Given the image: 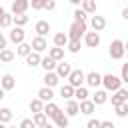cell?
Instances as JSON below:
<instances>
[{
	"mask_svg": "<svg viewBox=\"0 0 128 128\" xmlns=\"http://www.w3.org/2000/svg\"><path fill=\"white\" fill-rule=\"evenodd\" d=\"M102 86H104V90H106V92H116V90H120V88H122V80H120V76H116V74L108 72V74H104V76H102Z\"/></svg>",
	"mask_w": 128,
	"mask_h": 128,
	"instance_id": "6da1fadb",
	"label": "cell"
},
{
	"mask_svg": "<svg viewBox=\"0 0 128 128\" xmlns=\"http://www.w3.org/2000/svg\"><path fill=\"white\" fill-rule=\"evenodd\" d=\"M88 32V24L86 22H72L70 24V30H68V40H78L84 38V34Z\"/></svg>",
	"mask_w": 128,
	"mask_h": 128,
	"instance_id": "7a4b0ae2",
	"label": "cell"
},
{
	"mask_svg": "<svg viewBox=\"0 0 128 128\" xmlns=\"http://www.w3.org/2000/svg\"><path fill=\"white\" fill-rule=\"evenodd\" d=\"M108 54H110V58L112 60H122L124 56H126V50H124V42L122 40H112L110 42V48H108Z\"/></svg>",
	"mask_w": 128,
	"mask_h": 128,
	"instance_id": "3957f363",
	"label": "cell"
},
{
	"mask_svg": "<svg viewBox=\"0 0 128 128\" xmlns=\"http://www.w3.org/2000/svg\"><path fill=\"white\" fill-rule=\"evenodd\" d=\"M84 78H86V74L80 70V68H72V72H70V76H68V84L72 86V88H80V86H84Z\"/></svg>",
	"mask_w": 128,
	"mask_h": 128,
	"instance_id": "277c9868",
	"label": "cell"
},
{
	"mask_svg": "<svg viewBox=\"0 0 128 128\" xmlns=\"http://www.w3.org/2000/svg\"><path fill=\"white\" fill-rule=\"evenodd\" d=\"M84 84H86L88 88H98V86H102V74L96 72V70L88 72L86 78H84Z\"/></svg>",
	"mask_w": 128,
	"mask_h": 128,
	"instance_id": "5b68a950",
	"label": "cell"
},
{
	"mask_svg": "<svg viewBox=\"0 0 128 128\" xmlns=\"http://www.w3.org/2000/svg\"><path fill=\"white\" fill-rule=\"evenodd\" d=\"M110 100H112V106H114V108L120 106V104H124V102H128V90H126V88H120V90L112 92Z\"/></svg>",
	"mask_w": 128,
	"mask_h": 128,
	"instance_id": "8992f818",
	"label": "cell"
},
{
	"mask_svg": "<svg viewBox=\"0 0 128 128\" xmlns=\"http://www.w3.org/2000/svg\"><path fill=\"white\" fill-rule=\"evenodd\" d=\"M24 38H26V34H24V28H20V26H14V28L10 30V34H8V40H10V42H14L16 46H18V44H22V42H24Z\"/></svg>",
	"mask_w": 128,
	"mask_h": 128,
	"instance_id": "52a82bcc",
	"label": "cell"
},
{
	"mask_svg": "<svg viewBox=\"0 0 128 128\" xmlns=\"http://www.w3.org/2000/svg\"><path fill=\"white\" fill-rule=\"evenodd\" d=\"M30 8V0H12V16L16 14H26V10Z\"/></svg>",
	"mask_w": 128,
	"mask_h": 128,
	"instance_id": "ba28073f",
	"label": "cell"
},
{
	"mask_svg": "<svg viewBox=\"0 0 128 128\" xmlns=\"http://www.w3.org/2000/svg\"><path fill=\"white\" fill-rule=\"evenodd\" d=\"M30 46H32V52H38V54H40V52L48 50V40H46L44 36H34Z\"/></svg>",
	"mask_w": 128,
	"mask_h": 128,
	"instance_id": "9c48e42d",
	"label": "cell"
},
{
	"mask_svg": "<svg viewBox=\"0 0 128 128\" xmlns=\"http://www.w3.org/2000/svg\"><path fill=\"white\" fill-rule=\"evenodd\" d=\"M84 44L88 46V48H98L100 46V34L98 32H86L84 34Z\"/></svg>",
	"mask_w": 128,
	"mask_h": 128,
	"instance_id": "30bf717a",
	"label": "cell"
},
{
	"mask_svg": "<svg viewBox=\"0 0 128 128\" xmlns=\"http://www.w3.org/2000/svg\"><path fill=\"white\" fill-rule=\"evenodd\" d=\"M0 88H2L4 92L14 90V88H16V78H14L12 74H2V78H0Z\"/></svg>",
	"mask_w": 128,
	"mask_h": 128,
	"instance_id": "8fae6325",
	"label": "cell"
},
{
	"mask_svg": "<svg viewBox=\"0 0 128 128\" xmlns=\"http://www.w3.org/2000/svg\"><path fill=\"white\" fill-rule=\"evenodd\" d=\"M90 26H92V30H94V32H98V34H100V32L106 28V18H104V16L94 14V16L90 18Z\"/></svg>",
	"mask_w": 128,
	"mask_h": 128,
	"instance_id": "7c38bea8",
	"label": "cell"
},
{
	"mask_svg": "<svg viewBox=\"0 0 128 128\" xmlns=\"http://www.w3.org/2000/svg\"><path fill=\"white\" fill-rule=\"evenodd\" d=\"M64 114L68 116V118H72V116H76V114H80V108H78V100H66V106H64Z\"/></svg>",
	"mask_w": 128,
	"mask_h": 128,
	"instance_id": "4fadbf2b",
	"label": "cell"
},
{
	"mask_svg": "<svg viewBox=\"0 0 128 128\" xmlns=\"http://www.w3.org/2000/svg\"><path fill=\"white\" fill-rule=\"evenodd\" d=\"M34 32H36V36H44L46 38V34L50 32V22L48 20H38L34 24Z\"/></svg>",
	"mask_w": 128,
	"mask_h": 128,
	"instance_id": "5bb4252c",
	"label": "cell"
},
{
	"mask_svg": "<svg viewBox=\"0 0 128 128\" xmlns=\"http://www.w3.org/2000/svg\"><path fill=\"white\" fill-rule=\"evenodd\" d=\"M54 72L58 74V78H68V76H70V72H72V66H70L68 62H64V60H62V62H58V64H56V70H54Z\"/></svg>",
	"mask_w": 128,
	"mask_h": 128,
	"instance_id": "9a60e30c",
	"label": "cell"
},
{
	"mask_svg": "<svg viewBox=\"0 0 128 128\" xmlns=\"http://www.w3.org/2000/svg\"><path fill=\"white\" fill-rule=\"evenodd\" d=\"M78 108H80V114H84V116H92L94 110H96V106H94L92 100H82V102H78Z\"/></svg>",
	"mask_w": 128,
	"mask_h": 128,
	"instance_id": "2e32d148",
	"label": "cell"
},
{
	"mask_svg": "<svg viewBox=\"0 0 128 128\" xmlns=\"http://www.w3.org/2000/svg\"><path fill=\"white\" fill-rule=\"evenodd\" d=\"M108 92L106 90H96L94 94H92V102H94V106H102V104H106L108 102Z\"/></svg>",
	"mask_w": 128,
	"mask_h": 128,
	"instance_id": "e0dca14e",
	"label": "cell"
},
{
	"mask_svg": "<svg viewBox=\"0 0 128 128\" xmlns=\"http://www.w3.org/2000/svg\"><path fill=\"white\" fill-rule=\"evenodd\" d=\"M38 98L46 104V102H52L54 100V90L52 88H48V86H42L40 90H38Z\"/></svg>",
	"mask_w": 128,
	"mask_h": 128,
	"instance_id": "ac0fdd59",
	"label": "cell"
},
{
	"mask_svg": "<svg viewBox=\"0 0 128 128\" xmlns=\"http://www.w3.org/2000/svg\"><path fill=\"white\" fill-rule=\"evenodd\" d=\"M58 112H60V106H58V104H54V102H46V104H44V114H46V118L54 120Z\"/></svg>",
	"mask_w": 128,
	"mask_h": 128,
	"instance_id": "d6986e66",
	"label": "cell"
},
{
	"mask_svg": "<svg viewBox=\"0 0 128 128\" xmlns=\"http://www.w3.org/2000/svg\"><path fill=\"white\" fill-rule=\"evenodd\" d=\"M68 124H70V118L64 114V110H60L56 114V118H54V126L56 128H68Z\"/></svg>",
	"mask_w": 128,
	"mask_h": 128,
	"instance_id": "ffe728a7",
	"label": "cell"
},
{
	"mask_svg": "<svg viewBox=\"0 0 128 128\" xmlns=\"http://www.w3.org/2000/svg\"><path fill=\"white\" fill-rule=\"evenodd\" d=\"M52 42H54V46H58V48H66V44H68V34H66V32H56L54 38H52Z\"/></svg>",
	"mask_w": 128,
	"mask_h": 128,
	"instance_id": "44dd1931",
	"label": "cell"
},
{
	"mask_svg": "<svg viewBox=\"0 0 128 128\" xmlns=\"http://www.w3.org/2000/svg\"><path fill=\"white\" fill-rule=\"evenodd\" d=\"M42 80H44V86L54 88V86H58V80H60V78H58V74H56V72H46Z\"/></svg>",
	"mask_w": 128,
	"mask_h": 128,
	"instance_id": "7402d4cb",
	"label": "cell"
},
{
	"mask_svg": "<svg viewBox=\"0 0 128 128\" xmlns=\"http://www.w3.org/2000/svg\"><path fill=\"white\" fill-rule=\"evenodd\" d=\"M48 56L54 60V62H62L64 60V48H58V46H52L48 50Z\"/></svg>",
	"mask_w": 128,
	"mask_h": 128,
	"instance_id": "603a6c76",
	"label": "cell"
},
{
	"mask_svg": "<svg viewBox=\"0 0 128 128\" xmlns=\"http://www.w3.org/2000/svg\"><path fill=\"white\" fill-rule=\"evenodd\" d=\"M56 64H58V62H54L50 56H44V58L40 60V66L44 68V72H54V70H56Z\"/></svg>",
	"mask_w": 128,
	"mask_h": 128,
	"instance_id": "cb8c5ba5",
	"label": "cell"
},
{
	"mask_svg": "<svg viewBox=\"0 0 128 128\" xmlns=\"http://www.w3.org/2000/svg\"><path fill=\"white\" fill-rule=\"evenodd\" d=\"M40 60H42V56H40L38 52H30V54L26 56V64H28L30 68H36V66H40Z\"/></svg>",
	"mask_w": 128,
	"mask_h": 128,
	"instance_id": "d4e9b609",
	"label": "cell"
},
{
	"mask_svg": "<svg viewBox=\"0 0 128 128\" xmlns=\"http://www.w3.org/2000/svg\"><path fill=\"white\" fill-rule=\"evenodd\" d=\"M88 86H80V88H74V98L78 100V102H82V100H88Z\"/></svg>",
	"mask_w": 128,
	"mask_h": 128,
	"instance_id": "484cf974",
	"label": "cell"
},
{
	"mask_svg": "<svg viewBox=\"0 0 128 128\" xmlns=\"http://www.w3.org/2000/svg\"><path fill=\"white\" fill-rule=\"evenodd\" d=\"M32 122H34V126H36V128H42V126H46V124H48V118H46V114H44V112H38V114H34V116H32Z\"/></svg>",
	"mask_w": 128,
	"mask_h": 128,
	"instance_id": "4316f807",
	"label": "cell"
},
{
	"mask_svg": "<svg viewBox=\"0 0 128 128\" xmlns=\"http://www.w3.org/2000/svg\"><path fill=\"white\" fill-rule=\"evenodd\" d=\"M80 8H82L86 14H96V0H82Z\"/></svg>",
	"mask_w": 128,
	"mask_h": 128,
	"instance_id": "83f0119b",
	"label": "cell"
},
{
	"mask_svg": "<svg viewBox=\"0 0 128 128\" xmlns=\"http://www.w3.org/2000/svg\"><path fill=\"white\" fill-rule=\"evenodd\" d=\"M30 112H32V114L44 112V102H42L40 98H34V100H30Z\"/></svg>",
	"mask_w": 128,
	"mask_h": 128,
	"instance_id": "f1b7e54d",
	"label": "cell"
},
{
	"mask_svg": "<svg viewBox=\"0 0 128 128\" xmlns=\"http://www.w3.org/2000/svg\"><path fill=\"white\" fill-rule=\"evenodd\" d=\"M60 96H62L64 100H72V98H74V88H72L70 84H64V86L60 88Z\"/></svg>",
	"mask_w": 128,
	"mask_h": 128,
	"instance_id": "f546056e",
	"label": "cell"
},
{
	"mask_svg": "<svg viewBox=\"0 0 128 128\" xmlns=\"http://www.w3.org/2000/svg\"><path fill=\"white\" fill-rule=\"evenodd\" d=\"M28 22H30V18H28L26 14H16V16H12V24H16V26H20V28L26 26Z\"/></svg>",
	"mask_w": 128,
	"mask_h": 128,
	"instance_id": "4dcf8cb0",
	"label": "cell"
},
{
	"mask_svg": "<svg viewBox=\"0 0 128 128\" xmlns=\"http://www.w3.org/2000/svg\"><path fill=\"white\" fill-rule=\"evenodd\" d=\"M30 52H32V46H30V44H26V42L18 44V48H16V54H18V56H22V58H26Z\"/></svg>",
	"mask_w": 128,
	"mask_h": 128,
	"instance_id": "1f68e13d",
	"label": "cell"
},
{
	"mask_svg": "<svg viewBox=\"0 0 128 128\" xmlns=\"http://www.w3.org/2000/svg\"><path fill=\"white\" fill-rule=\"evenodd\" d=\"M12 60H14V52H12L10 48H4V50H0V62L8 64V62H12Z\"/></svg>",
	"mask_w": 128,
	"mask_h": 128,
	"instance_id": "d6a6232c",
	"label": "cell"
},
{
	"mask_svg": "<svg viewBox=\"0 0 128 128\" xmlns=\"http://www.w3.org/2000/svg\"><path fill=\"white\" fill-rule=\"evenodd\" d=\"M10 120H12V110L10 108H0V122L8 124Z\"/></svg>",
	"mask_w": 128,
	"mask_h": 128,
	"instance_id": "836d02e7",
	"label": "cell"
},
{
	"mask_svg": "<svg viewBox=\"0 0 128 128\" xmlns=\"http://www.w3.org/2000/svg\"><path fill=\"white\" fill-rule=\"evenodd\" d=\"M66 50H68L70 54H78V52H80V42H78V40H68Z\"/></svg>",
	"mask_w": 128,
	"mask_h": 128,
	"instance_id": "e575fe53",
	"label": "cell"
},
{
	"mask_svg": "<svg viewBox=\"0 0 128 128\" xmlns=\"http://www.w3.org/2000/svg\"><path fill=\"white\" fill-rule=\"evenodd\" d=\"M72 16H74V22H86V18H88V14H86L82 8H76Z\"/></svg>",
	"mask_w": 128,
	"mask_h": 128,
	"instance_id": "d590c367",
	"label": "cell"
},
{
	"mask_svg": "<svg viewBox=\"0 0 128 128\" xmlns=\"http://www.w3.org/2000/svg\"><path fill=\"white\" fill-rule=\"evenodd\" d=\"M114 110H116V116H118V118H126V116H128V102H124V104L116 106Z\"/></svg>",
	"mask_w": 128,
	"mask_h": 128,
	"instance_id": "8d00e7d4",
	"label": "cell"
},
{
	"mask_svg": "<svg viewBox=\"0 0 128 128\" xmlns=\"http://www.w3.org/2000/svg\"><path fill=\"white\" fill-rule=\"evenodd\" d=\"M12 26V14L6 12L4 16H0V28H10Z\"/></svg>",
	"mask_w": 128,
	"mask_h": 128,
	"instance_id": "74e56055",
	"label": "cell"
},
{
	"mask_svg": "<svg viewBox=\"0 0 128 128\" xmlns=\"http://www.w3.org/2000/svg\"><path fill=\"white\" fill-rule=\"evenodd\" d=\"M44 4H46V0H30L32 10H44Z\"/></svg>",
	"mask_w": 128,
	"mask_h": 128,
	"instance_id": "f35d334b",
	"label": "cell"
},
{
	"mask_svg": "<svg viewBox=\"0 0 128 128\" xmlns=\"http://www.w3.org/2000/svg\"><path fill=\"white\" fill-rule=\"evenodd\" d=\"M120 80L128 84V62H126V64H122V70H120Z\"/></svg>",
	"mask_w": 128,
	"mask_h": 128,
	"instance_id": "ab89813d",
	"label": "cell"
},
{
	"mask_svg": "<svg viewBox=\"0 0 128 128\" xmlns=\"http://www.w3.org/2000/svg\"><path fill=\"white\" fill-rule=\"evenodd\" d=\"M100 122H102V120H98V118H90V120L86 122V128H100Z\"/></svg>",
	"mask_w": 128,
	"mask_h": 128,
	"instance_id": "60d3db41",
	"label": "cell"
},
{
	"mask_svg": "<svg viewBox=\"0 0 128 128\" xmlns=\"http://www.w3.org/2000/svg\"><path fill=\"white\" fill-rule=\"evenodd\" d=\"M18 128H36V126H34L32 118H24V120L20 122V126H18Z\"/></svg>",
	"mask_w": 128,
	"mask_h": 128,
	"instance_id": "b9f144b4",
	"label": "cell"
},
{
	"mask_svg": "<svg viewBox=\"0 0 128 128\" xmlns=\"http://www.w3.org/2000/svg\"><path fill=\"white\" fill-rule=\"evenodd\" d=\"M54 8H56V0H46L44 10H54Z\"/></svg>",
	"mask_w": 128,
	"mask_h": 128,
	"instance_id": "7bdbcfd3",
	"label": "cell"
},
{
	"mask_svg": "<svg viewBox=\"0 0 128 128\" xmlns=\"http://www.w3.org/2000/svg\"><path fill=\"white\" fill-rule=\"evenodd\" d=\"M100 128H116V126H114L110 120H102V122H100Z\"/></svg>",
	"mask_w": 128,
	"mask_h": 128,
	"instance_id": "ee69618b",
	"label": "cell"
},
{
	"mask_svg": "<svg viewBox=\"0 0 128 128\" xmlns=\"http://www.w3.org/2000/svg\"><path fill=\"white\" fill-rule=\"evenodd\" d=\"M6 42H8V40H6V36L0 32V50H4V48H6Z\"/></svg>",
	"mask_w": 128,
	"mask_h": 128,
	"instance_id": "f6af8a7d",
	"label": "cell"
},
{
	"mask_svg": "<svg viewBox=\"0 0 128 128\" xmlns=\"http://www.w3.org/2000/svg\"><path fill=\"white\" fill-rule=\"evenodd\" d=\"M122 18H124V20H128V6L122 10Z\"/></svg>",
	"mask_w": 128,
	"mask_h": 128,
	"instance_id": "bcb514c9",
	"label": "cell"
},
{
	"mask_svg": "<svg viewBox=\"0 0 128 128\" xmlns=\"http://www.w3.org/2000/svg\"><path fill=\"white\" fill-rule=\"evenodd\" d=\"M68 2H70V4H74V6H80V4H82V0H68Z\"/></svg>",
	"mask_w": 128,
	"mask_h": 128,
	"instance_id": "7dc6e473",
	"label": "cell"
},
{
	"mask_svg": "<svg viewBox=\"0 0 128 128\" xmlns=\"http://www.w3.org/2000/svg\"><path fill=\"white\" fill-rule=\"evenodd\" d=\"M4 98H6V92H4L2 88H0V100H4Z\"/></svg>",
	"mask_w": 128,
	"mask_h": 128,
	"instance_id": "c3c4849f",
	"label": "cell"
},
{
	"mask_svg": "<svg viewBox=\"0 0 128 128\" xmlns=\"http://www.w3.org/2000/svg\"><path fill=\"white\" fill-rule=\"evenodd\" d=\"M4 14H6V10H4L2 6H0V16H4Z\"/></svg>",
	"mask_w": 128,
	"mask_h": 128,
	"instance_id": "681fc988",
	"label": "cell"
},
{
	"mask_svg": "<svg viewBox=\"0 0 128 128\" xmlns=\"http://www.w3.org/2000/svg\"><path fill=\"white\" fill-rule=\"evenodd\" d=\"M124 50H126V52H128V40H126V42H124Z\"/></svg>",
	"mask_w": 128,
	"mask_h": 128,
	"instance_id": "f907efd6",
	"label": "cell"
},
{
	"mask_svg": "<svg viewBox=\"0 0 128 128\" xmlns=\"http://www.w3.org/2000/svg\"><path fill=\"white\" fill-rule=\"evenodd\" d=\"M42 128H54V126H52V124L48 122V124H46V126H42Z\"/></svg>",
	"mask_w": 128,
	"mask_h": 128,
	"instance_id": "816d5d0a",
	"label": "cell"
},
{
	"mask_svg": "<svg viewBox=\"0 0 128 128\" xmlns=\"http://www.w3.org/2000/svg\"><path fill=\"white\" fill-rule=\"evenodd\" d=\"M0 128H8V126H6V124H2V122H0Z\"/></svg>",
	"mask_w": 128,
	"mask_h": 128,
	"instance_id": "f5cc1de1",
	"label": "cell"
},
{
	"mask_svg": "<svg viewBox=\"0 0 128 128\" xmlns=\"http://www.w3.org/2000/svg\"><path fill=\"white\" fill-rule=\"evenodd\" d=\"M8 128H16V126H8Z\"/></svg>",
	"mask_w": 128,
	"mask_h": 128,
	"instance_id": "db71d44e",
	"label": "cell"
},
{
	"mask_svg": "<svg viewBox=\"0 0 128 128\" xmlns=\"http://www.w3.org/2000/svg\"><path fill=\"white\" fill-rule=\"evenodd\" d=\"M126 56H128V52H126Z\"/></svg>",
	"mask_w": 128,
	"mask_h": 128,
	"instance_id": "11a10c76",
	"label": "cell"
},
{
	"mask_svg": "<svg viewBox=\"0 0 128 128\" xmlns=\"http://www.w3.org/2000/svg\"><path fill=\"white\" fill-rule=\"evenodd\" d=\"M10 2H12V0H10Z\"/></svg>",
	"mask_w": 128,
	"mask_h": 128,
	"instance_id": "9f6ffc18",
	"label": "cell"
},
{
	"mask_svg": "<svg viewBox=\"0 0 128 128\" xmlns=\"http://www.w3.org/2000/svg\"><path fill=\"white\" fill-rule=\"evenodd\" d=\"M0 78H2V76H0Z\"/></svg>",
	"mask_w": 128,
	"mask_h": 128,
	"instance_id": "6f0895ef",
	"label": "cell"
}]
</instances>
